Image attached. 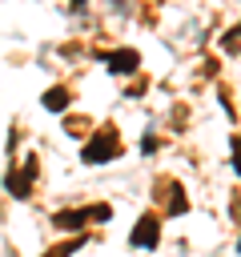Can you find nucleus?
Returning <instances> with one entry per match:
<instances>
[{
	"mask_svg": "<svg viewBox=\"0 0 241 257\" xmlns=\"http://www.w3.org/2000/svg\"><path fill=\"white\" fill-rule=\"evenodd\" d=\"M32 181H36V157H24V165L16 169H8V177H4V189L12 193V197H32Z\"/></svg>",
	"mask_w": 241,
	"mask_h": 257,
	"instance_id": "obj_2",
	"label": "nucleus"
},
{
	"mask_svg": "<svg viewBox=\"0 0 241 257\" xmlns=\"http://www.w3.org/2000/svg\"><path fill=\"white\" fill-rule=\"evenodd\" d=\"M52 225L64 229V233L84 229V225H88V209H60V213H52Z\"/></svg>",
	"mask_w": 241,
	"mask_h": 257,
	"instance_id": "obj_5",
	"label": "nucleus"
},
{
	"mask_svg": "<svg viewBox=\"0 0 241 257\" xmlns=\"http://www.w3.org/2000/svg\"><path fill=\"white\" fill-rule=\"evenodd\" d=\"M64 133H68V137H84V133H88V120H84V116H64Z\"/></svg>",
	"mask_w": 241,
	"mask_h": 257,
	"instance_id": "obj_9",
	"label": "nucleus"
},
{
	"mask_svg": "<svg viewBox=\"0 0 241 257\" xmlns=\"http://www.w3.org/2000/svg\"><path fill=\"white\" fill-rule=\"evenodd\" d=\"M84 245V237H72V241H64V245H56V249H44V257H72L76 249Z\"/></svg>",
	"mask_w": 241,
	"mask_h": 257,
	"instance_id": "obj_8",
	"label": "nucleus"
},
{
	"mask_svg": "<svg viewBox=\"0 0 241 257\" xmlns=\"http://www.w3.org/2000/svg\"><path fill=\"white\" fill-rule=\"evenodd\" d=\"M169 213L177 217V213H189V197H185V189L181 185H173V197H169Z\"/></svg>",
	"mask_w": 241,
	"mask_h": 257,
	"instance_id": "obj_7",
	"label": "nucleus"
},
{
	"mask_svg": "<svg viewBox=\"0 0 241 257\" xmlns=\"http://www.w3.org/2000/svg\"><path fill=\"white\" fill-rule=\"evenodd\" d=\"M237 253H241V241H237Z\"/></svg>",
	"mask_w": 241,
	"mask_h": 257,
	"instance_id": "obj_12",
	"label": "nucleus"
},
{
	"mask_svg": "<svg viewBox=\"0 0 241 257\" xmlns=\"http://www.w3.org/2000/svg\"><path fill=\"white\" fill-rule=\"evenodd\" d=\"M112 157H120V133H116V124H100L88 137V145L80 149V161L84 165H104Z\"/></svg>",
	"mask_w": 241,
	"mask_h": 257,
	"instance_id": "obj_1",
	"label": "nucleus"
},
{
	"mask_svg": "<svg viewBox=\"0 0 241 257\" xmlns=\"http://www.w3.org/2000/svg\"><path fill=\"white\" fill-rule=\"evenodd\" d=\"M157 241H161V217H157V213H145V217L133 225L129 245H133V249H157Z\"/></svg>",
	"mask_w": 241,
	"mask_h": 257,
	"instance_id": "obj_3",
	"label": "nucleus"
},
{
	"mask_svg": "<svg viewBox=\"0 0 241 257\" xmlns=\"http://www.w3.org/2000/svg\"><path fill=\"white\" fill-rule=\"evenodd\" d=\"M68 104H72V92H68L64 84H52V88L44 92V108H48V112H64Z\"/></svg>",
	"mask_w": 241,
	"mask_h": 257,
	"instance_id": "obj_6",
	"label": "nucleus"
},
{
	"mask_svg": "<svg viewBox=\"0 0 241 257\" xmlns=\"http://www.w3.org/2000/svg\"><path fill=\"white\" fill-rule=\"evenodd\" d=\"M104 64H108V72H116V76H133V72L141 68V52H137V48H116V52L104 56Z\"/></svg>",
	"mask_w": 241,
	"mask_h": 257,
	"instance_id": "obj_4",
	"label": "nucleus"
},
{
	"mask_svg": "<svg viewBox=\"0 0 241 257\" xmlns=\"http://www.w3.org/2000/svg\"><path fill=\"white\" fill-rule=\"evenodd\" d=\"M233 169H237V177H241V133L233 137Z\"/></svg>",
	"mask_w": 241,
	"mask_h": 257,
	"instance_id": "obj_11",
	"label": "nucleus"
},
{
	"mask_svg": "<svg viewBox=\"0 0 241 257\" xmlns=\"http://www.w3.org/2000/svg\"><path fill=\"white\" fill-rule=\"evenodd\" d=\"M112 217V205H92L88 209V221H108Z\"/></svg>",
	"mask_w": 241,
	"mask_h": 257,
	"instance_id": "obj_10",
	"label": "nucleus"
}]
</instances>
